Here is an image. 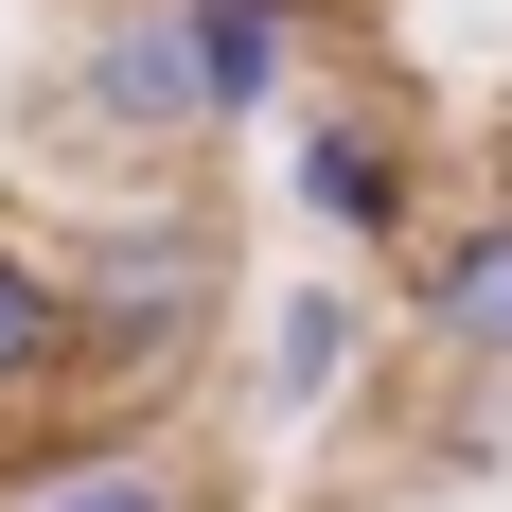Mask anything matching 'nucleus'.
I'll return each mask as SVG.
<instances>
[{"label":"nucleus","instance_id":"6e6552de","mask_svg":"<svg viewBox=\"0 0 512 512\" xmlns=\"http://www.w3.org/2000/svg\"><path fill=\"white\" fill-rule=\"evenodd\" d=\"M18 512H212V495L159 460V442H53V460L18 477Z\"/></svg>","mask_w":512,"mask_h":512},{"label":"nucleus","instance_id":"39448f33","mask_svg":"<svg viewBox=\"0 0 512 512\" xmlns=\"http://www.w3.org/2000/svg\"><path fill=\"white\" fill-rule=\"evenodd\" d=\"M177 36H195L212 142H248V124H301V106H318V0H177Z\"/></svg>","mask_w":512,"mask_h":512},{"label":"nucleus","instance_id":"f257e3e1","mask_svg":"<svg viewBox=\"0 0 512 512\" xmlns=\"http://www.w3.org/2000/svg\"><path fill=\"white\" fill-rule=\"evenodd\" d=\"M71 283H89V389H142V371H177L230 318V230L195 195H106Z\"/></svg>","mask_w":512,"mask_h":512},{"label":"nucleus","instance_id":"20e7f679","mask_svg":"<svg viewBox=\"0 0 512 512\" xmlns=\"http://www.w3.org/2000/svg\"><path fill=\"white\" fill-rule=\"evenodd\" d=\"M407 336L460 371V389H512V177L477 212H442V248L407 265Z\"/></svg>","mask_w":512,"mask_h":512},{"label":"nucleus","instance_id":"f03ea898","mask_svg":"<svg viewBox=\"0 0 512 512\" xmlns=\"http://www.w3.org/2000/svg\"><path fill=\"white\" fill-rule=\"evenodd\" d=\"M53 124H71L124 195H177L159 159H195V142H212V89H195L177 0H89V18L53 36Z\"/></svg>","mask_w":512,"mask_h":512},{"label":"nucleus","instance_id":"7ed1b4c3","mask_svg":"<svg viewBox=\"0 0 512 512\" xmlns=\"http://www.w3.org/2000/svg\"><path fill=\"white\" fill-rule=\"evenodd\" d=\"M283 195H301L318 248H371V265L442 248V230H424V124L389 89H318L301 124H283Z\"/></svg>","mask_w":512,"mask_h":512},{"label":"nucleus","instance_id":"0eeeda50","mask_svg":"<svg viewBox=\"0 0 512 512\" xmlns=\"http://www.w3.org/2000/svg\"><path fill=\"white\" fill-rule=\"evenodd\" d=\"M71 371H89V283H71V248L0 230V424L71 407Z\"/></svg>","mask_w":512,"mask_h":512},{"label":"nucleus","instance_id":"423d86ee","mask_svg":"<svg viewBox=\"0 0 512 512\" xmlns=\"http://www.w3.org/2000/svg\"><path fill=\"white\" fill-rule=\"evenodd\" d=\"M354 371H371V301L354 283H283V301L248 318V407L265 424H318Z\"/></svg>","mask_w":512,"mask_h":512}]
</instances>
